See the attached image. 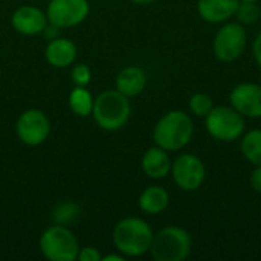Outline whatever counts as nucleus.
<instances>
[{
  "mask_svg": "<svg viewBox=\"0 0 261 261\" xmlns=\"http://www.w3.org/2000/svg\"><path fill=\"white\" fill-rule=\"evenodd\" d=\"M141 167L145 176L151 179H164L171 171V159L167 150L156 145L144 153Z\"/></svg>",
  "mask_w": 261,
  "mask_h": 261,
  "instance_id": "obj_14",
  "label": "nucleus"
},
{
  "mask_svg": "<svg viewBox=\"0 0 261 261\" xmlns=\"http://www.w3.org/2000/svg\"><path fill=\"white\" fill-rule=\"evenodd\" d=\"M69 106L72 109V112L81 118L90 116L92 110H93V98L90 95L89 90H86V87H80L76 86L70 95H69Z\"/></svg>",
  "mask_w": 261,
  "mask_h": 261,
  "instance_id": "obj_19",
  "label": "nucleus"
},
{
  "mask_svg": "<svg viewBox=\"0 0 261 261\" xmlns=\"http://www.w3.org/2000/svg\"><path fill=\"white\" fill-rule=\"evenodd\" d=\"M249 184H251V187H252L254 191H257V193L261 194V165L260 167H255V170L251 173Z\"/></svg>",
  "mask_w": 261,
  "mask_h": 261,
  "instance_id": "obj_25",
  "label": "nucleus"
},
{
  "mask_svg": "<svg viewBox=\"0 0 261 261\" xmlns=\"http://www.w3.org/2000/svg\"><path fill=\"white\" fill-rule=\"evenodd\" d=\"M240 0H197V12L208 23H225L234 17Z\"/></svg>",
  "mask_w": 261,
  "mask_h": 261,
  "instance_id": "obj_13",
  "label": "nucleus"
},
{
  "mask_svg": "<svg viewBox=\"0 0 261 261\" xmlns=\"http://www.w3.org/2000/svg\"><path fill=\"white\" fill-rule=\"evenodd\" d=\"M90 6L87 0H50L47 5V21L57 28H72L86 20Z\"/></svg>",
  "mask_w": 261,
  "mask_h": 261,
  "instance_id": "obj_10",
  "label": "nucleus"
},
{
  "mask_svg": "<svg viewBox=\"0 0 261 261\" xmlns=\"http://www.w3.org/2000/svg\"><path fill=\"white\" fill-rule=\"evenodd\" d=\"M214 107V101L210 95L206 93H194L190 98V110L193 115H196L197 118H205Z\"/></svg>",
  "mask_w": 261,
  "mask_h": 261,
  "instance_id": "obj_21",
  "label": "nucleus"
},
{
  "mask_svg": "<svg viewBox=\"0 0 261 261\" xmlns=\"http://www.w3.org/2000/svg\"><path fill=\"white\" fill-rule=\"evenodd\" d=\"M150 225L138 217L122 219L113 229V243L124 257H141L150 251L153 242Z\"/></svg>",
  "mask_w": 261,
  "mask_h": 261,
  "instance_id": "obj_2",
  "label": "nucleus"
},
{
  "mask_svg": "<svg viewBox=\"0 0 261 261\" xmlns=\"http://www.w3.org/2000/svg\"><path fill=\"white\" fill-rule=\"evenodd\" d=\"M11 24L21 35H38L47 26V15L35 6H21L14 11Z\"/></svg>",
  "mask_w": 261,
  "mask_h": 261,
  "instance_id": "obj_12",
  "label": "nucleus"
},
{
  "mask_svg": "<svg viewBox=\"0 0 261 261\" xmlns=\"http://www.w3.org/2000/svg\"><path fill=\"white\" fill-rule=\"evenodd\" d=\"M231 106L245 118H261V86L240 83L229 93Z\"/></svg>",
  "mask_w": 261,
  "mask_h": 261,
  "instance_id": "obj_11",
  "label": "nucleus"
},
{
  "mask_svg": "<svg viewBox=\"0 0 261 261\" xmlns=\"http://www.w3.org/2000/svg\"><path fill=\"white\" fill-rule=\"evenodd\" d=\"M101 261H124V255L122 254H109V255H104Z\"/></svg>",
  "mask_w": 261,
  "mask_h": 261,
  "instance_id": "obj_27",
  "label": "nucleus"
},
{
  "mask_svg": "<svg viewBox=\"0 0 261 261\" xmlns=\"http://www.w3.org/2000/svg\"><path fill=\"white\" fill-rule=\"evenodd\" d=\"M194 133V124L182 110L165 113L153 128L154 144L167 151H179L185 148Z\"/></svg>",
  "mask_w": 261,
  "mask_h": 261,
  "instance_id": "obj_1",
  "label": "nucleus"
},
{
  "mask_svg": "<svg viewBox=\"0 0 261 261\" xmlns=\"http://www.w3.org/2000/svg\"><path fill=\"white\" fill-rule=\"evenodd\" d=\"M78 216H80V208L70 202L61 203L54 210V220L57 225H67L70 222H75Z\"/></svg>",
  "mask_w": 261,
  "mask_h": 261,
  "instance_id": "obj_22",
  "label": "nucleus"
},
{
  "mask_svg": "<svg viewBox=\"0 0 261 261\" xmlns=\"http://www.w3.org/2000/svg\"><path fill=\"white\" fill-rule=\"evenodd\" d=\"M138 203H139L141 211H144L145 214H150V216H156V214L164 213L168 208L170 194L165 188L151 185L141 193Z\"/></svg>",
  "mask_w": 261,
  "mask_h": 261,
  "instance_id": "obj_17",
  "label": "nucleus"
},
{
  "mask_svg": "<svg viewBox=\"0 0 261 261\" xmlns=\"http://www.w3.org/2000/svg\"><path fill=\"white\" fill-rule=\"evenodd\" d=\"M70 75H72V81L80 87H86L90 83V78H92V72H90L89 66H86V64H76L72 69Z\"/></svg>",
  "mask_w": 261,
  "mask_h": 261,
  "instance_id": "obj_23",
  "label": "nucleus"
},
{
  "mask_svg": "<svg viewBox=\"0 0 261 261\" xmlns=\"http://www.w3.org/2000/svg\"><path fill=\"white\" fill-rule=\"evenodd\" d=\"M242 153L248 162L255 167L261 165V128L248 132L242 139Z\"/></svg>",
  "mask_w": 261,
  "mask_h": 261,
  "instance_id": "obj_18",
  "label": "nucleus"
},
{
  "mask_svg": "<svg viewBox=\"0 0 261 261\" xmlns=\"http://www.w3.org/2000/svg\"><path fill=\"white\" fill-rule=\"evenodd\" d=\"M40 249L47 260L75 261L80 252V245L69 228L64 225H55L41 234Z\"/></svg>",
  "mask_w": 261,
  "mask_h": 261,
  "instance_id": "obj_6",
  "label": "nucleus"
},
{
  "mask_svg": "<svg viewBox=\"0 0 261 261\" xmlns=\"http://www.w3.org/2000/svg\"><path fill=\"white\" fill-rule=\"evenodd\" d=\"M132 115V106L128 96L119 90H104L96 99H93L92 116L98 127L107 132H116L122 128Z\"/></svg>",
  "mask_w": 261,
  "mask_h": 261,
  "instance_id": "obj_3",
  "label": "nucleus"
},
{
  "mask_svg": "<svg viewBox=\"0 0 261 261\" xmlns=\"http://www.w3.org/2000/svg\"><path fill=\"white\" fill-rule=\"evenodd\" d=\"M240 2H255V3H257V2H260V0H240Z\"/></svg>",
  "mask_w": 261,
  "mask_h": 261,
  "instance_id": "obj_29",
  "label": "nucleus"
},
{
  "mask_svg": "<svg viewBox=\"0 0 261 261\" xmlns=\"http://www.w3.org/2000/svg\"><path fill=\"white\" fill-rule=\"evenodd\" d=\"M101 254L96 248L93 246H86V248H80L78 257L76 260L80 261H101Z\"/></svg>",
  "mask_w": 261,
  "mask_h": 261,
  "instance_id": "obj_24",
  "label": "nucleus"
},
{
  "mask_svg": "<svg viewBox=\"0 0 261 261\" xmlns=\"http://www.w3.org/2000/svg\"><path fill=\"white\" fill-rule=\"evenodd\" d=\"M46 60L57 69L69 67L76 58V46L69 38H52L44 50Z\"/></svg>",
  "mask_w": 261,
  "mask_h": 261,
  "instance_id": "obj_15",
  "label": "nucleus"
},
{
  "mask_svg": "<svg viewBox=\"0 0 261 261\" xmlns=\"http://www.w3.org/2000/svg\"><path fill=\"white\" fill-rule=\"evenodd\" d=\"M17 136L18 139L29 145V147H37L41 145L50 133V122L49 118L37 109H31L23 112L15 124Z\"/></svg>",
  "mask_w": 261,
  "mask_h": 261,
  "instance_id": "obj_9",
  "label": "nucleus"
},
{
  "mask_svg": "<svg viewBox=\"0 0 261 261\" xmlns=\"http://www.w3.org/2000/svg\"><path fill=\"white\" fill-rule=\"evenodd\" d=\"M205 127L211 138L220 142H234L245 132V116L232 106H214L205 116Z\"/></svg>",
  "mask_w": 261,
  "mask_h": 261,
  "instance_id": "obj_5",
  "label": "nucleus"
},
{
  "mask_svg": "<svg viewBox=\"0 0 261 261\" xmlns=\"http://www.w3.org/2000/svg\"><path fill=\"white\" fill-rule=\"evenodd\" d=\"M252 52H254V58L258 64V67L261 69V31L257 34L254 44H252Z\"/></svg>",
  "mask_w": 261,
  "mask_h": 261,
  "instance_id": "obj_26",
  "label": "nucleus"
},
{
  "mask_svg": "<svg viewBox=\"0 0 261 261\" xmlns=\"http://www.w3.org/2000/svg\"><path fill=\"white\" fill-rule=\"evenodd\" d=\"M147 86V75L138 66H128L122 69L116 76V90L132 98L142 93Z\"/></svg>",
  "mask_w": 261,
  "mask_h": 261,
  "instance_id": "obj_16",
  "label": "nucleus"
},
{
  "mask_svg": "<svg viewBox=\"0 0 261 261\" xmlns=\"http://www.w3.org/2000/svg\"><path fill=\"white\" fill-rule=\"evenodd\" d=\"M248 44V32L239 21L225 23L214 35L213 50L219 61L232 63L239 60Z\"/></svg>",
  "mask_w": 261,
  "mask_h": 261,
  "instance_id": "obj_7",
  "label": "nucleus"
},
{
  "mask_svg": "<svg viewBox=\"0 0 261 261\" xmlns=\"http://www.w3.org/2000/svg\"><path fill=\"white\" fill-rule=\"evenodd\" d=\"M132 2L136 3V5H150V3H153L156 0H132Z\"/></svg>",
  "mask_w": 261,
  "mask_h": 261,
  "instance_id": "obj_28",
  "label": "nucleus"
},
{
  "mask_svg": "<svg viewBox=\"0 0 261 261\" xmlns=\"http://www.w3.org/2000/svg\"><path fill=\"white\" fill-rule=\"evenodd\" d=\"M171 176L174 184L184 191H196L206 177V168L202 159L191 153L180 154L171 164Z\"/></svg>",
  "mask_w": 261,
  "mask_h": 261,
  "instance_id": "obj_8",
  "label": "nucleus"
},
{
  "mask_svg": "<svg viewBox=\"0 0 261 261\" xmlns=\"http://www.w3.org/2000/svg\"><path fill=\"white\" fill-rule=\"evenodd\" d=\"M240 24H254L260 18V6L255 2H240L234 14Z\"/></svg>",
  "mask_w": 261,
  "mask_h": 261,
  "instance_id": "obj_20",
  "label": "nucleus"
},
{
  "mask_svg": "<svg viewBox=\"0 0 261 261\" xmlns=\"http://www.w3.org/2000/svg\"><path fill=\"white\" fill-rule=\"evenodd\" d=\"M193 249L191 236L180 226H167L153 236L150 246L156 261H184Z\"/></svg>",
  "mask_w": 261,
  "mask_h": 261,
  "instance_id": "obj_4",
  "label": "nucleus"
}]
</instances>
